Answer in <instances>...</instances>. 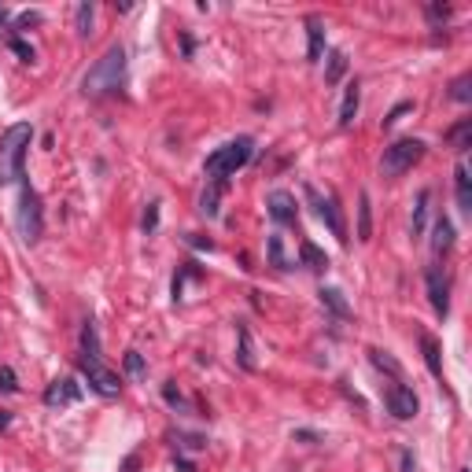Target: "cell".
Wrapping results in <instances>:
<instances>
[{"mask_svg":"<svg viewBox=\"0 0 472 472\" xmlns=\"http://www.w3.org/2000/svg\"><path fill=\"white\" fill-rule=\"evenodd\" d=\"M34 140V126L30 122H15L4 129L0 137V185H15L22 181V163H26V148Z\"/></svg>","mask_w":472,"mask_h":472,"instance_id":"1","label":"cell"},{"mask_svg":"<svg viewBox=\"0 0 472 472\" xmlns=\"http://www.w3.org/2000/svg\"><path fill=\"white\" fill-rule=\"evenodd\" d=\"M251 155H255V140L251 137H236V140L221 144V148H214L211 155H207L203 170H207V177H211L214 185H229V177L251 163Z\"/></svg>","mask_w":472,"mask_h":472,"instance_id":"2","label":"cell"},{"mask_svg":"<svg viewBox=\"0 0 472 472\" xmlns=\"http://www.w3.org/2000/svg\"><path fill=\"white\" fill-rule=\"evenodd\" d=\"M122 78H126V48L122 45H111L96 59V67L85 74L82 89H85L89 96H100V93H111V89L122 85Z\"/></svg>","mask_w":472,"mask_h":472,"instance_id":"3","label":"cell"},{"mask_svg":"<svg viewBox=\"0 0 472 472\" xmlns=\"http://www.w3.org/2000/svg\"><path fill=\"white\" fill-rule=\"evenodd\" d=\"M425 155V140L417 137H402L395 144L384 148V159H380V174L384 177H402L406 170H413V163H421Z\"/></svg>","mask_w":472,"mask_h":472,"instance_id":"4","label":"cell"},{"mask_svg":"<svg viewBox=\"0 0 472 472\" xmlns=\"http://www.w3.org/2000/svg\"><path fill=\"white\" fill-rule=\"evenodd\" d=\"M19 233L26 244L41 240L45 233V211H41V196H37L30 185L22 189V200H19Z\"/></svg>","mask_w":472,"mask_h":472,"instance_id":"5","label":"cell"},{"mask_svg":"<svg viewBox=\"0 0 472 472\" xmlns=\"http://www.w3.org/2000/svg\"><path fill=\"white\" fill-rule=\"evenodd\" d=\"M307 196L314 200V207H318V218L325 221V226L332 229V236L339 244H347L351 236H347V221H344V214H339V203H336V196H318L314 189H307Z\"/></svg>","mask_w":472,"mask_h":472,"instance_id":"6","label":"cell"},{"mask_svg":"<svg viewBox=\"0 0 472 472\" xmlns=\"http://www.w3.org/2000/svg\"><path fill=\"white\" fill-rule=\"evenodd\" d=\"M82 373H85L89 384H93V391H100V395H118V391H122L118 373H111L100 358H85V354H82Z\"/></svg>","mask_w":472,"mask_h":472,"instance_id":"7","label":"cell"},{"mask_svg":"<svg viewBox=\"0 0 472 472\" xmlns=\"http://www.w3.org/2000/svg\"><path fill=\"white\" fill-rule=\"evenodd\" d=\"M384 402H388L391 417H399V421H410V417H417V410H421V402H417L413 388H406L402 380H395V384L384 391Z\"/></svg>","mask_w":472,"mask_h":472,"instance_id":"8","label":"cell"},{"mask_svg":"<svg viewBox=\"0 0 472 472\" xmlns=\"http://www.w3.org/2000/svg\"><path fill=\"white\" fill-rule=\"evenodd\" d=\"M425 284H428L432 310H436L439 318H447V314H450V288H447V277H443V270L432 266V270L425 273Z\"/></svg>","mask_w":472,"mask_h":472,"instance_id":"9","label":"cell"},{"mask_svg":"<svg viewBox=\"0 0 472 472\" xmlns=\"http://www.w3.org/2000/svg\"><path fill=\"white\" fill-rule=\"evenodd\" d=\"M82 399V384H78L74 376H59V380H52L48 391H45V402L48 406H71Z\"/></svg>","mask_w":472,"mask_h":472,"instance_id":"10","label":"cell"},{"mask_svg":"<svg viewBox=\"0 0 472 472\" xmlns=\"http://www.w3.org/2000/svg\"><path fill=\"white\" fill-rule=\"evenodd\" d=\"M266 207H270V218L273 221H281V226H292L295 221V214H299V207H295V200L288 192H270V200H266Z\"/></svg>","mask_w":472,"mask_h":472,"instance_id":"11","label":"cell"},{"mask_svg":"<svg viewBox=\"0 0 472 472\" xmlns=\"http://www.w3.org/2000/svg\"><path fill=\"white\" fill-rule=\"evenodd\" d=\"M307 37H310L307 56H310V63H318V59L325 56V22H321L318 15H310V19H307Z\"/></svg>","mask_w":472,"mask_h":472,"instance_id":"12","label":"cell"},{"mask_svg":"<svg viewBox=\"0 0 472 472\" xmlns=\"http://www.w3.org/2000/svg\"><path fill=\"white\" fill-rule=\"evenodd\" d=\"M450 247H454V226H450V218H439L436 226H432V251L447 255Z\"/></svg>","mask_w":472,"mask_h":472,"instance_id":"13","label":"cell"},{"mask_svg":"<svg viewBox=\"0 0 472 472\" xmlns=\"http://www.w3.org/2000/svg\"><path fill=\"white\" fill-rule=\"evenodd\" d=\"M236 339H240V347H236V362L244 365L247 373L255 369V347H251V329H247V325H236Z\"/></svg>","mask_w":472,"mask_h":472,"instance_id":"14","label":"cell"},{"mask_svg":"<svg viewBox=\"0 0 472 472\" xmlns=\"http://www.w3.org/2000/svg\"><path fill=\"white\" fill-rule=\"evenodd\" d=\"M454 189H457V207L469 214L472 211V177H469L465 163H457V170H454Z\"/></svg>","mask_w":472,"mask_h":472,"instance_id":"15","label":"cell"},{"mask_svg":"<svg viewBox=\"0 0 472 472\" xmlns=\"http://www.w3.org/2000/svg\"><path fill=\"white\" fill-rule=\"evenodd\" d=\"M421 354H425V365H428V373L443 380V358H439V344H436V336H428L421 332Z\"/></svg>","mask_w":472,"mask_h":472,"instance_id":"16","label":"cell"},{"mask_svg":"<svg viewBox=\"0 0 472 472\" xmlns=\"http://www.w3.org/2000/svg\"><path fill=\"white\" fill-rule=\"evenodd\" d=\"M358 240H362V244L373 240V207H369V192L358 196Z\"/></svg>","mask_w":472,"mask_h":472,"instance_id":"17","label":"cell"},{"mask_svg":"<svg viewBox=\"0 0 472 472\" xmlns=\"http://www.w3.org/2000/svg\"><path fill=\"white\" fill-rule=\"evenodd\" d=\"M354 115H358V82H351L347 93H344V103H339V126L351 129L354 126Z\"/></svg>","mask_w":472,"mask_h":472,"instance_id":"18","label":"cell"},{"mask_svg":"<svg viewBox=\"0 0 472 472\" xmlns=\"http://www.w3.org/2000/svg\"><path fill=\"white\" fill-rule=\"evenodd\" d=\"M299 258H303V266L307 270H329V255H325L321 251V247H314L310 240H303V244H299Z\"/></svg>","mask_w":472,"mask_h":472,"instance_id":"19","label":"cell"},{"mask_svg":"<svg viewBox=\"0 0 472 472\" xmlns=\"http://www.w3.org/2000/svg\"><path fill=\"white\" fill-rule=\"evenodd\" d=\"M469 137H472V118H462L450 133H447V140H450V148L462 155V152H469Z\"/></svg>","mask_w":472,"mask_h":472,"instance_id":"20","label":"cell"},{"mask_svg":"<svg viewBox=\"0 0 472 472\" xmlns=\"http://www.w3.org/2000/svg\"><path fill=\"white\" fill-rule=\"evenodd\" d=\"M321 303L329 307L336 318H351V307H347V299H344V292H336V288H321Z\"/></svg>","mask_w":472,"mask_h":472,"instance_id":"21","label":"cell"},{"mask_svg":"<svg viewBox=\"0 0 472 472\" xmlns=\"http://www.w3.org/2000/svg\"><path fill=\"white\" fill-rule=\"evenodd\" d=\"M428 200H432V192H428V189H421V192H417V203H413V221H410L413 236H421V233H425V218H428Z\"/></svg>","mask_w":472,"mask_h":472,"instance_id":"22","label":"cell"},{"mask_svg":"<svg viewBox=\"0 0 472 472\" xmlns=\"http://www.w3.org/2000/svg\"><path fill=\"white\" fill-rule=\"evenodd\" d=\"M344 74H347V56H344V52H329V67H325V82H329V85H336Z\"/></svg>","mask_w":472,"mask_h":472,"instance_id":"23","label":"cell"},{"mask_svg":"<svg viewBox=\"0 0 472 472\" xmlns=\"http://www.w3.org/2000/svg\"><path fill=\"white\" fill-rule=\"evenodd\" d=\"M266 255H270V262H273L277 270H288V266H292V262H288V255H284V244H281L277 233H273L270 240H266Z\"/></svg>","mask_w":472,"mask_h":472,"instance_id":"24","label":"cell"},{"mask_svg":"<svg viewBox=\"0 0 472 472\" xmlns=\"http://www.w3.org/2000/svg\"><path fill=\"white\" fill-rule=\"evenodd\" d=\"M221 192H226V185H211V189L200 196V211H203L207 218L218 214V196H221Z\"/></svg>","mask_w":472,"mask_h":472,"instance_id":"25","label":"cell"},{"mask_svg":"<svg viewBox=\"0 0 472 472\" xmlns=\"http://www.w3.org/2000/svg\"><path fill=\"white\" fill-rule=\"evenodd\" d=\"M369 358H373V365H376V369H384V373H391V376H402V365L395 362V358H391V354H384V351H369Z\"/></svg>","mask_w":472,"mask_h":472,"instance_id":"26","label":"cell"},{"mask_svg":"<svg viewBox=\"0 0 472 472\" xmlns=\"http://www.w3.org/2000/svg\"><path fill=\"white\" fill-rule=\"evenodd\" d=\"M74 19H78V34H82V37L93 34V4H78Z\"/></svg>","mask_w":472,"mask_h":472,"instance_id":"27","label":"cell"},{"mask_svg":"<svg viewBox=\"0 0 472 472\" xmlns=\"http://www.w3.org/2000/svg\"><path fill=\"white\" fill-rule=\"evenodd\" d=\"M82 347H85V358H100V339H96L93 321H89V325H85V332H82Z\"/></svg>","mask_w":472,"mask_h":472,"instance_id":"28","label":"cell"},{"mask_svg":"<svg viewBox=\"0 0 472 472\" xmlns=\"http://www.w3.org/2000/svg\"><path fill=\"white\" fill-rule=\"evenodd\" d=\"M469 85H472V78L462 74V78H457V82L450 85V96H454L457 103H469V100H472V89H469Z\"/></svg>","mask_w":472,"mask_h":472,"instance_id":"29","label":"cell"},{"mask_svg":"<svg viewBox=\"0 0 472 472\" xmlns=\"http://www.w3.org/2000/svg\"><path fill=\"white\" fill-rule=\"evenodd\" d=\"M8 48H11V52H15V56H19L22 63H34V59H37V52H34V45H26V41H22V37H11V41H8Z\"/></svg>","mask_w":472,"mask_h":472,"instance_id":"30","label":"cell"},{"mask_svg":"<svg viewBox=\"0 0 472 472\" xmlns=\"http://www.w3.org/2000/svg\"><path fill=\"white\" fill-rule=\"evenodd\" d=\"M406 111H413V103H410V100H402V103H395V108H391V111L384 115V122H380V126H384V129H388V126H395V122H399V118H402Z\"/></svg>","mask_w":472,"mask_h":472,"instance_id":"31","label":"cell"},{"mask_svg":"<svg viewBox=\"0 0 472 472\" xmlns=\"http://www.w3.org/2000/svg\"><path fill=\"white\" fill-rule=\"evenodd\" d=\"M126 373H129V376H137V380L144 376V358H140L137 351H129V354H126Z\"/></svg>","mask_w":472,"mask_h":472,"instance_id":"32","label":"cell"},{"mask_svg":"<svg viewBox=\"0 0 472 472\" xmlns=\"http://www.w3.org/2000/svg\"><path fill=\"white\" fill-rule=\"evenodd\" d=\"M159 229V203H148V211H144V233H155Z\"/></svg>","mask_w":472,"mask_h":472,"instance_id":"33","label":"cell"},{"mask_svg":"<svg viewBox=\"0 0 472 472\" xmlns=\"http://www.w3.org/2000/svg\"><path fill=\"white\" fill-rule=\"evenodd\" d=\"M0 388H4V391H19V384H15V369H8V365L0 369Z\"/></svg>","mask_w":472,"mask_h":472,"instance_id":"34","label":"cell"},{"mask_svg":"<svg viewBox=\"0 0 472 472\" xmlns=\"http://www.w3.org/2000/svg\"><path fill=\"white\" fill-rule=\"evenodd\" d=\"M163 395H166V402H170V406H177V410L185 406V399H181V391H177L174 384H166V388H163Z\"/></svg>","mask_w":472,"mask_h":472,"instance_id":"35","label":"cell"},{"mask_svg":"<svg viewBox=\"0 0 472 472\" xmlns=\"http://www.w3.org/2000/svg\"><path fill=\"white\" fill-rule=\"evenodd\" d=\"M399 472H417V462H413V454H410V450H402V454H399Z\"/></svg>","mask_w":472,"mask_h":472,"instance_id":"36","label":"cell"},{"mask_svg":"<svg viewBox=\"0 0 472 472\" xmlns=\"http://www.w3.org/2000/svg\"><path fill=\"white\" fill-rule=\"evenodd\" d=\"M137 469H140V457H137V454H129L126 462H122V472H137Z\"/></svg>","mask_w":472,"mask_h":472,"instance_id":"37","label":"cell"},{"mask_svg":"<svg viewBox=\"0 0 472 472\" xmlns=\"http://www.w3.org/2000/svg\"><path fill=\"white\" fill-rule=\"evenodd\" d=\"M34 22H41V15H37V11H26V15H19V26H34Z\"/></svg>","mask_w":472,"mask_h":472,"instance_id":"38","label":"cell"},{"mask_svg":"<svg viewBox=\"0 0 472 472\" xmlns=\"http://www.w3.org/2000/svg\"><path fill=\"white\" fill-rule=\"evenodd\" d=\"M295 439H303V443H318L321 436H318V432H295Z\"/></svg>","mask_w":472,"mask_h":472,"instance_id":"39","label":"cell"},{"mask_svg":"<svg viewBox=\"0 0 472 472\" xmlns=\"http://www.w3.org/2000/svg\"><path fill=\"white\" fill-rule=\"evenodd\" d=\"M8 421H11V417H8V410H0V428H8Z\"/></svg>","mask_w":472,"mask_h":472,"instance_id":"40","label":"cell"},{"mask_svg":"<svg viewBox=\"0 0 472 472\" xmlns=\"http://www.w3.org/2000/svg\"><path fill=\"white\" fill-rule=\"evenodd\" d=\"M0 22H8V11L4 8H0Z\"/></svg>","mask_w":472,"mask_h":472,"instance_id":"41","label":"cell"}]
</instances>
